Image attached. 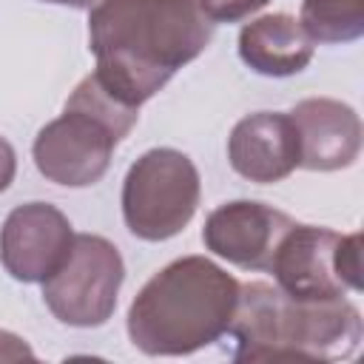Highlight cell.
<instances>
[{
    "label": "cell",
    "mask_w": 364,
    "mask_h": 364,
    "mask_svg": "<svg viewBox=\"0 0 364 364\" xmlns=\"http://www.w3.org/2000/svg\"><path fill=\"white\" fill-rule=\"evenodd\" d=\"M213 26L199 0H97L88 9L94 77L139 108L208 48Z\"/></svg>",
    "instance_id": "obj_1"
},
{
    "label": "cell",
    "mask_w": 364,
    "mask_h": 364,
    "mask_svg": "<svg viewBox=\"0 0 364 364\" xmlns=\"http://www.w3.org/2000/svg\"><path fill=\"white\" fill-rule=\"evenodd\" d=\"M239 282L208 256H182L134 296L125 327L145 355H191L210 347L233 321Z\"/></svg>",
    "instance_id": "obj_2"
},
{
    "label": "cell",
    "mask_w": 364,
    "mask_h": 364,
    "mask_svg": "<svg viewBox=\"0 0 364 364\" xmlns=\"http://www.w3.org/2000/svg\"><path fill=\"white\" fill-rule=\"evenodd\" d=\"M233 361H347L364 324L353 301H301L270 282L239 284L228 327Z\"/></svg>",
    "instance_id": "obj_3"
},
{
    "label": "cell",
    "mask_w": 364,
    "mask_h": 364,
    "mask_svg": "<svg viewBox=\"0 0 364 364\" xmlns=\"http://www.w3.org/2000/svg\"><path fill=\"white\" fill-rule=\"evenodd\" d=\"M136 119L139 108L119 102L91 71L71 91L63 114L40 128L31 145L34 165L54 185H97Z\"/></svg>",
    "instance_id": "obj_4"
},
{
    "label": "cell",
    "mask_w": 364,
    "mask_h": 364,
    "mask_svg": "<svg viewBox=\"0 0 364 364\" xmlns=\"http://www.w3.org/2000/svg\"><path fill=\"white\" fill-rule=\"evenodd\" d=\"M199 171L176 148L145 151L122 182L125 228L142 242H165L188 228L199 208Z\"/></svg>",
    "instance_id": "obj_5"
},
{
    "label": "cell",
    "mask_w": 364,
    "mask_h": 364,
    "mask_svg": "<svg viewBox=\"0 0 364 364\" xmlns=\"http://www.w3.org/2000/svg\"><path fill=\"white\" fill-rule=\"evenodd\" d=\"M276 287L301 301H333L361 290V233H336L293 222L279 239L270 267Z\"/></svg>",
    "instance_id": "obj_6"
},
{
    "label": "cell",
    "mask_w": 364,
    "mask_h": 364,
    "mask_svg": "<svg viewBox=\"0 0 364 364\" xmlns=\"http://www.w3.org/2000/svg\"><path fill=\"white\" fill-rule=\"evenodd\" d=\"M125 262L114 242L97 233H74L68 259L43 282V301L68 327H100L117 310Z\"/></svg>",
    "instance_id": "obj_7"
},
{
    "label": "cell",
    "mask_w": 364,
    "mask_h": 364,
    "mask_svg": "<svg viewBox=\"0 0 364 364\" xmlns=\"http://www.w3.org/2000/svg\"><path fill=\"white\" fill-rule=\"evenodd\" d=\"M74 228L48 202L17 205L0 228V264L26 284H43L71 253Z\"/></svg>",
    "instance_id": "obj_8"
},
{
    "label": "cell",
    "mask_w": 364,
    "mask_h": 364,
    "mask_svg": "<svg viewBox=\"0 0 364 364\" xmlns=\"http://www.w3.org/2000/svg\"><path fill=\"white\" fill-rule=\"evenodd\" d=\"M293 222L296 219L276 210L273 205L236 199L208 213L202 228V242L210 253L242 270L267 273L273 250Z\"/></svg>",
    "instance_id": "obj_9"
},
{
    "label": "cell",
    "mask_w": 364,
    "mask_h": 364,
    "mask_svg": "<svg viewBox=\"0 0 364 364\" xmlns=\"http://www.w3.org/2000/svg\"><path fill=\"white\" fill-rule=\"evenodd\" d=\"M299 134V168L341 171L361 154V119L355 108L333 97H307L293 105Z\"/></svg>",
    "instance_id": "obj_10"
},
{
    "label": "cell",
    "mask_w": 364,
    "mask_h": 364,
    "mask_svg": "<svg viewBox=\"0 0 364 364\" xmlns=\"http://www.w3.org/2000/svg\"><path fill=\"white\" fill-rule=\"evenodd\" d=\"M228 162L256 185L287 179L299 168V134L290 114L256 111L242 117L228 136Z\"/></svg>",
    "instance_id": "obj_11"
},
{
    "label": "cell",
    "mask_w": 364,
    "mask_h": 364,
    "mask_svg": "<svg viewBox=\"0 0 364 364\" xmlns=\"http://www.w3.org/2000/svg\"><path fill=\"white\" fill-rule=\"evenodd\" d=\"M313 48L316 43L307 37L299 17L287 11L253 17L239 31V57L262 77H293L304 71L313 60Z\"/></svg>",
    "instance_id": "obj_12"
},
{
    "label": "cell",
    "mask_w": 364,
    "mask_h": 364,
    "mask_svg": "<svg viewBox=\"0 0 364 364\" xmlns=\"http://www.w3.org/2000/svg\"><path fill=\"white\" fill-rule=\"evenodd\" d=\"M299 23L313 43H353L364 34V0H301Z\"/></svg>",
    "instance_id": "obj_13"
},
{
    "label": "cell",
    "mask_w": 364,
    "mask_h": 364,
    "mask_svg": "<svg viewBox=\"0 0 364 364\" xmlns=\"http://www.w3.org/2000/svg\"><path fill=\"white\" fill-rule=\"evenodd\" d=\"M34 361V350L11 330H0V361Z\"/></svg>",
    "instance_id": "obj_14"
},
{
    "label": "cell",
    "mask_w": 364,
    "mask_h": 364,
    "mask_svg": "<svg viewBox=\"0 0 364 364\" xmlns=\"http://www.w3.org/2000/svg\"><path fill=\"white\" fill-rule=\"evenodd\" d=\"M14 173H17V154L11 142L0 136V193L14 182Z\"/></svg>",
    "instance_id": "obj_15"
},
{
    "label": "cell",
    "mask_w": 364,
    "mask_h": 364,
    "mask_svg": "<svg viewBox=\"0 0 364 364\" xmlns=\"http://www.w3.org/2000/svg\"><path fill=\"white\" fill-rule=\"evenodd\" d=\"M43 3H54V6H71V9H91L97 0H43Z\"/></svg>",
    "instance_id": "obj_16"
},
{
    "label": "cell",
    "mask_w": 364,
    "mask_h": 364,
    "mask_svg": "<svg viewBox=\"0 0 364 364\" xmlns=\"http://www.w3.org/2000/svg\"><path fill=\"white\" fill-rule=\"evenodd\" d=\"M256 3H259V6H264V3H267V0H256Z\"/></svg>",
    "instance_id": "obj_17"
}]
</instances>
